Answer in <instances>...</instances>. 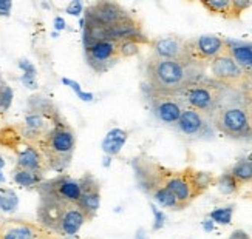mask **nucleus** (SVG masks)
<instances>
[{
  "instance_id": "7c9ffc66",
  "label": "nucleus",
  "mask_w": 252,
  "mask_h": 239,
  "mask_svg": "<svg viewBox=\"0 0 252 239\" xmlns=\"http://www.w3.org/2000/svg\"><path fill=\"white\" fill-rule=\"evenodd\" d=\"M62 83L63 85H68L70 88L78 94V97L79 99H82L84 102H92L93 101V94L92 93H85V91H82L81 90V85L78 83V82H74V80H71V79H62Z\"/></svg>"
},
{
  "instance_id": "39448f33",
  "label": "nucleus",
  "mask_w": 252,
  "mask_h": 239,
  "mask_svg": "<svg viewBox=\"0 0 252 239\" xmlns=\"http://www.w3.org/2000/svg\"><path fill=\"white\" fill-rule=\"evenodd\" d=\"M0 147L13 151L16 155V167L19 168L34 171L43 176L50 171L39 148L22 137L16 125H5L0 130Z\"/></svg>"
},
{
  "instance_id": "9d476101",
  "label": "nucleus",
  "mask_w": 252,
  "mask_h": 239,
  "mask_svg": "<svg viewBox=\"0 0 252 239\" xmlns=\"http://www.w3.org/2000/svg\"><path fill=\"white\" fill-rule=\"evenodd\" d=\"M85 50V60L97 74L107 73L121 60L119 54V42L112 39H104L90 45Z\"/></svg>"
},
{
  "instance_id": "4be33fe9",
  "label": "nucleus",
  "mask_w": 252,
  "mask_h": 239,
  "mask_svg": "<svg viewBox=\"0 0 252 239\" xmlns=\"http://www.w3.org/2000/svg\"><path fill=\"white\" fill-rule=\"evenodd\" d=\"M128 139V132L123 128H113L107 133V136L102 140V150L107 156H116L124 147V144Z\"/></svg>"
},
{
  "instance_id": "a18cd8bd",
  "label": "nucleus",
  "mask_w": 252,
  "mask_h": 239,
  "mask_svg": "<svg viewBox=\"0 0 252 239\" xmlns=\"http://www.w3.org/2000/svg\"><path fill=\"white\" fill-rule=\"evenodd\" d=\"M0 78H2V74H0Z\"/></svg>"
},
{
  "instance_id": "a878e982",
  "label": "nucleus",
  "mask_w": 252,
  "mask_h": 239,
  "mask_svg": "<svg viewBox=\"0 0 252 239\" xmlns=\"http://www.w3.org/2000/svg\"><path fill=\"white\" fill-rule=\"evenodd\" d=\"M19 207V198L14 190L0 188V210L5 213H13Z\"/></svg>"
},
{
  "instance_id": "5701e85b",
  "label": "nucleus",
  "mask_w": 252,
  "mask_h": 239,
  "mask_svg": "<svg viewBox=\"0 0 252 239\" xmlns=\"http://www.w3.org/2000/svg\"><path fill=\"white\" fill-rule=\"evenodd\" d=\"M229 173L240 182L242 188L248 184H252V158H243L238 159L235 164L232 165V168L229 170Z\"/></svg>"
},
{
  "instance_id": "b1692460",
  "label": "nucleus",
  "mask_w": 252,
  "mask_h": 239,
  "mask_svg": "<svg viewBox=\"0 0 252 239\" xmlns=\"http://www.w3.org/2000/svg\"><path fill=\"white\" fill-rule=\"evenodd\" d=\"M43 175H39V173L34 171H28L24 168H19L16 167L13 170V179L17 186L24 187V188H37L39 184L43 182Z\"/></svg>"
},
{
  "instance_id": "dca6fc26",
  "label": "nucleus",
  "mask_w": 252,
  "mask_h": 239,
  "mask_svg": "<svg viewBox=\"0 0 252 239\" xmlns=\"http://www.w3.org/2000/svg\"><path fill=\"white\" fill-rule=\"evenodd\" d=\"M81 186H82V194H81V199H79L78 205L84 212V214L87 216V219L92 221L101 205L99 184H97V181L90 175V173H87L84 178H81Z\"/></svg>"
},
{
  "instance_id": "aec40b11",
  "label": "nucleus",
  "mask_w": 252,
  "mask_h": 239,
  "mask_svg": "<svg viewBox=\"0 0 252 239\" xmlns=\"http://www.w3.org/2000/svg\"><path fill=\"white\" fill-rule=\"evenodd\" d=\"M226 48L238 67L243 70L246 78L252 82V42L226 39Z\"/></svg>"
},
{
  "instance_id": "58836bf2",
  "label": "nucleus",
  "mask_w": 252,
  "mask_h": 239,
  "mask_svg": "<svg viewBox=\"0 0 252 239\" xmlns=\"http://www.w3.org/2000/svg\"><path fill=\"white\" fill-rule=\"evenodd\" d=\"M135 239H149V238L146 236V232H144V230H138Z\"/></svg>"
},
{
  "instance_id": "a19ab883",
  "label": "nucleus",
  "mask_w": 252,
  "mask_h": 239,
  "mask_svg": "<svg viewBox=\"0 0 252 239\" xmlns=\"http://www.w3.org/2000/svg\"><path fill=\"white\" fill-rule=\"evenodd\" d=\"M5 167V160H3V158L2 156H0V170H2Z\"/></svg>"
},
{
  "instance_id": "f257e3e1",
  "label": "nucleus",
  "mask_w": 252,
  "mask_h": 239,
  "mask_svg": "<svg viewBox=\"0 0 252 239\" xmlns=\"http://www.w3.org/2000/svg\"><path fill=\"white\" fill-rule=\"evenodd\" d=\"M215 132L237 140H252V82L221 85L220 97L211 116Z\"/></svg>"
},
{
  "instance_id": "7ed1b4c3",
  "label": "nucleus",
  "mask_w": 252,
  "mask_h": 239,
  "mask_svg": "<svg viewBox=\"0 0 252 239\" xmlns=\"http://www.w3.org/2000/svg\"><path fill=\"white\" fill-rule=\"evenodd\" d=\"M63 121L65 119L61 116L56 105L48 97L36 94L28 99V111L25 113L24 122L16 127L22 137L32 145H37Z\"/></svg>"
},
{
  "instance_id": "c03bdc74",
  "label": "nucleus",
  "mask_w": 252,
  "mask_h": 239,
  "mask_svg": "<svg viewBox=\"0 0 252 239\" xmlns=\"http://www.w3.org/2000/svg\"><path fill=\"white\" fill-rule=\"evenodd\" d=\"M249 198H251V199H252V194H251V196H249Z\"/></svg>"
},
{
  "instance_id": "ea45409f",
  "label": "nucleus",
  "mask_w": 252,
  "mask_h": 239,
  "mask_svg": "<svg viewBox=\"0 0 252 239\" xmlns=\"http://www.w3.org/2000/svg\"><path fill=\"white\" fill-rule=\"evenodd\" d=\"M108 165H110V156L105 158V162H104V167H108Z\"/></svg>"
},
{
  "instance_id": "2f4dec72",
  "label": "nucleus",
  "mask_w": 252,
  "mask_h": 239,
  "mask_svg": "<svg viewBox=\"0 0 252 239\" xmlns=\"http://www.w3.org/2000/svg\"><path fill=\"white\" fill-rule=\"evenodd\" d=\"M150 209H152V213H153V230H161L162 227H164V224H166V221H167V216H166V213L164 212H161L159 209H157V205L155 204H150Z\"/></svg>"
},
{
  "instance_id": "c756f323",
  "label": "nucleus",
  "mask_w": 252,
  "mask_h": 239,
  "mask_svg": "<svg viewBox=\"0 0 252 239\" xmlns=\"http://www.w3.org/2000/svg\"><path fill=\"white\" fill-rule=\"evenodd\" d=\"M141 45L130 40H123L119 42V54H121V59H128V57H135L139 54Z\"/></svg>"
},
{
  "instance_id": "79ce46f5",
  "label": "nucleus",
  "mask_w": 252,
  "mask_h": 239,
  "mask_svg": "<svg viewBox=\"0 0 252 239\" xmlns=\"http://www.w3.org/2000/svg\"><path fill=\"white\" fill-rule=\"evenodd\" d=\"M2 117H3V113H0V130H2L5 125H3V121H2Z\"/></svg>"
},
{
  "instance_id": "423d86ee",
  "label": "nucleus",
  "mask_w": 252,
  "mask_h": 239,
  "mask_svg": "<svg viewBox=\"0 0 252 239\" xmlns=\"http://www.w3.org/2000/svg\"><path fill=\"white\" fill-rule=\"evenodd\" d=\"M142 91H144L152 114L155 116L159 122L166 125H177L186 108V104L183 101L181 94L153 90L147 85H142Z\"/></svg>"
},
{
  "instance_id": "1a4fd4ad",
  "label": "nucleus",
  "mask_w": 252,
  "mask_h": 239,
  "mask_svg": "<svg viewBox=\"0 0 252 239\" xmlns=\"http://www.w3.org/2000/svg\"><path fill=\"white\" fill-rule=\"evenodd\" d=\"M36 190L40 199H59L74 204L79 202L82 194L81 179H73L65 173L50 181H43L42 184H39Z\"/></svg>"
},
{
  "instance_id": "f3484780",
  "label": "nucleus",
  "mask_w": 252,
  "mask_h": 239,
  "mask_svg": "<svg viewBox=\"0 0 252 239\" xmlns=\"http://www.w3.org/2000/svg\"><path fill=\"white\" fill-rule=\"evenodd\" d=\"M68 202L59 199H40L37 209V221L42 227H45L53 235H58L62 214Z\"/></svg>"
},
{
  "instance_id": "e433bc0d",
  "label": "nucleus",
  "mask_w": 252,
  "mask_h": 239,
  "mask_svg": "<svg viewBox=\"0 0 252 239\" xmlns=\"http://www.w3.org/2000/svg\"><path fill=\"white\" fill-rule=\"evenodd\" d=\"M201 225H203V230L204 232H207V233H211V232H214V229H215V224H214V221L212 219H204L203 222H201Z\"/></svg>"
},
{
  "instance_id": "72a5a7b5",
  "label": "nucleus",
  "mask_w": 252,
  "mask_h": 239,
  "mask_svg": "<svg viewBox=\"0 0 252 239\" xmlns=\"http://www.w3.org/2000/svg\"><path fill=\"white\" fill-rule=\"evenodd\" d=\"M67 13L70 16H81L82 14V3L79 2V0H74V2H71L68 6H67Z\"/></svg>"
},
{
  "instance_id": "9b49d317",
  "label": "nucleus",
  "mask_w": 252,
  "mask_h": 239,
  "mask_svg": "<svg viewBox=\"0 0 252 239\" xmlns=\"http://www.w3.org/2000/svg\"><path fill=\"white\" fill-rule=\"evenodd\" d=\"M186 50L189 57L198 63L209 65L226 51V39L215 34H204L195 39H186Z\"/></svg>"
},
{
  "instance_id": "c85d7f7f",
  "label": "nucleus",
  "mask_w": 252,
  "mask_h": 239,
  "mask_svg": "<svg viewBox=\"0 0 252 239\" xmlns=\"http://www.w3.org/2000/svg\"><path fill=\"white\" fill-rule=\"evenodd\" d=\"M13 88L3 80V78H0V113H5L9 110L11 104H13Z\"/></svg>"
},
{
  "instance_id": "4468645a",
  "label": "nucleus",
  "mask_w": 252,
  "mask_h": 239,
  "mask_svg": "<svg viewBox=\"0 0 252 239\" xmlns=\"http://www.w3.org/2000/svg\"><path fill=\"white\" fill-rule=\"evenodd\" d=\"M128 14H130L126 8H123L119 3L108 2V0H101V2H96V3L90 5L89 8H85L84 20L87 24L108 28V27L115 25L116 22L127 17Z\"/></svg>"
},
{
  "instance_id": "393cba45",
  "label": "nucleus",
  "mask_w": 252,
  "mask_h": 239,
  "mask_svg": "<svg viewBox=\"0 0 252 239\" xmlns=\"http://www.w3.org/2000/svg\"><path fill=\"white\" fill-rule=\"evenodd\" d=\"M215 186L218 187L223 194H238L242 191V186H240V182L231 175L229 171L223 173V175L217 176V182Z\"/></svg>"
},
{
  "instance_id": "cd10ccee",
  "label": "nucleus",
  "mask_w": 252,
  "mask_h": 239,
  "mask_svg": "<svg viewBox=\"0 0 252 239\" xmlns=\"http://www.w3.org/2000/svg\"><path fill=\"white\" fill-rule=\"evenodd\" d=\"M232 216H234V205H227V207H220V209L212 210L209 213V219H212L214 224L229 225L232 222Z\"/></svg>"
},
{
  "instance_id": "6ab92c4d",
  "label": "nucleus",
  "mask_w": 252,
  "mask_h": 239,
  "mask_svg": "<svg viewBox=\"0 0 252 239\" xmlns=\"http://www.w3.org/2000/svg\"><path fill=\"white\" fill-rule=\"evenodd\" d=\"M85 222H89V219H87V216L84 214L79 205L74 202H68L67 207H65L63 214H62L58 235L65 236V238L78 235Z\"/></svg>"
},
{
  "instance_id": "6e6552de",
  "label": "nucleus",
  "mask_w": 252,
  "mask_h": 239,
  "mask_svg": "<svg viewBox=\"0 0 252 239\" xmlns=\"http://www.w3.org/2000/svg\"><path fill=\"white\" fill-rule=\"evenodd\" d=\"M221 91V85L215 82L214 79H201L198 82L192 83L189 88H186L181 93V97L186 104V108H190V110L198 111L204 116L211 119L218 97H220Z\"/></svg>"
},
{
  "instance_id": "473e14b6",
  "label": "nucleus",
  "mask_w": 252,
  "mask_h": 239,
  "mask_svg": "<svg viewBox=\"0 0 252 239\" xmlns=\"http://www.w3.org/2000/svg\"><path fill=\"white\" fill-rule=\"evenodd\" d=\"M19 68L24 71V74H28V76H32V78H36L37 76V71H36V67L32 65V62L27 60V59H20L19 60Z\"/></svg>"
},
{
  "instance_id": "f03ea898",
  "label": "nucleus",
  "mask_w": 252,
  "mask_h": 239,
  "mask_svg": "<svg viewBox=\"0 0 252 239\" xmlns=\"http://www.w3.org/2000/svg\"><path fill=\"white\" fill-rule=\"evenodd\" d=\"M206 65L190 59H162L152 53L146 63V83L153 90L181 94L195 82L206 78Z\"/></svg>"
},
{
  "instance_id": "4c0bfd02",
  "label": "nucleus",
  "mask_w": 252,
  "mask_h": 239,
  "mask_svg": "<svg viewBox=\"0 0 252 239\" xmlns=\"http://www.w3.org/2000/svg\"><path fill=\"white\" fill-rule=\"evenodd\" d=\"M227 239H251L249 235L243 230H235L231 236H229Z\"/></svg>"
},
{
  "instance_id": "412c9836",
  "label": "nucleus",
  "mask_w": 252,
  "mask_h": 239,
  "mask_svg": "<svg viewBox=\"0 0 252 239\" xmlns=\"http://www.w3.org/2000/svg\"><path fill=\"white\" fill-rule=\"evenodd\" d=\"M200 5L212 16L223 17L226 20H240L242 17L235 11L232 0H201Z\"/></svg>"
},
{
  "instance_id": "a211bd4d",
  "label": "nucleus",
  "mask_w": 252,
  "mask_h": 239,
  "mask_svg": "<svg viewBox=\"0 0 252 239\" xmlns=\"http://www.w3.org/2000/svg\"><path fill=\"white\" fill-rule=\"evenodd\" d=\"M150 47L153 50V54L162 59H172V60L190 59L188 50H186V39H181L178 36H164L152 40Z\"/></svg>"
},
{
  "instance_id": "37998d69",
  "label": "nucleus",
  "mask_w": 252,
  "mask_h": 239,
  "mask_svg": "<svg viewBox=\"0 0 252 239\" xmlns=\"http://www.w3.org/2000/svg\"><path fill=\"white\" fill-rule=\"evenodd\" d=\"M3 182H5V176H3L2 170H0V184H3Z\"/></svg>"
},
{
  "instance_id": "f704fd0d",
  "label": "nucleus",
  "mask_w": 252,
  "mask_h": 239,
  "mask_svg": "<svg viewBox=\"0 0 252 239\" xmlns=\"http://www.w3.org/2000/svg\"><path fill=\"white\" fill-rule=\"evenodd\" d=\"M20 82L24 83L27 88L30 90H36L37 88V82H36V78H32V76H28V74H24L20 78Z\"/></svg>"
},
{
  "instance_id": "2eb2a0df",
  "label": "nucleus",
  "mask_w": 252,
  "mask_h": 239,
  "mask_svg": "<svg viewBox=\"0 0 252 239\" xmlns=\"http://www.w3.org/2000/svg\"><path fill=\"white\" fill-rule=\"evenodd\" d=\"M177 127L183 134L193 139H209L214 136L215 132L209 117L195 110H190V108H184L180 121L177 122Z\"/></svg>"
},
{
  "instance_id": "20e7f679",
  "label": "nucleus",
  "mask_w": 252,
  "mask_h": 239,
  "mask_svg": "<svg viewBox=\"0 0 252 239\" xmlns=\"http://www.w3.org/2000/svg\"><path fill=\"white\" fill-rule=\"evenodd\" d=\"M36 147L45 159L48 170L58 171L62 175L68 168L76 148V136L73 128L70 124H67V121H63Z\"/></svg>"
},
{
  "instance_id": "f8f14e48",
  "label": "nucleus",
  "mask_w": 252,
  "mask_h": 239,
  "mask_svg": "<svg viewBox=\"0 0 252 239\" xmlns=\"http://www.w3.org/2000/svg\"><path fill=\"white\" fill-rule=\"evenodd\" d=\"M209 68L212 73V79L224 86H235L248 82L249 79L243 70L238 67V63L234 60V57L229 54L227 48L224 53H221L217 59H214L209 63Z\"/></svg>"
},
{
  "instance_id": "0eeeda50",
  "label": "nucleus",
  "mask_w": 252,
  "mask_h": 239,
  "mask_svg": "<svg viewBox=\"0 0 252 239\" xmlns=\"http://www.w3.org/2000/svg\"><path fill=\"white\" fill-rule=\"evenodd\" d=\"M193 167H186L184 170H170L162 164L159 168L164 187L178 201L181 210L190 205L198 196H201L193 182Z\"/></svg>"
},
{
  "instance_id": "ddd939ff",
  "label": "nucleus",
  "mask_w": 252,
  "mask_h": 239,
  "mask_svg": "<svg viewBox=\"0 0 252 239\" xmlns=\"http://www.w3.org/2000/svg\"><path fill=\"white\" fill-rule=\"evenodd\" d=\"M0 239H58L39 222L6 219L0 222Z\"/></svg>"
},
{
  "instance_id": "bb28decb",
  "label": "nucleus",
  "mask_w": 252,
  "mask_h": 239,
  "mask_svg": "<svg viewBox=\"0 0 252 239\" xmlns=\"http://www.w3.org/2000/svg\"><path fill=\"white\" fill-rule=\"evenodd\" d=\"M193 182H195L196 190L200 191V194H203V193H206V190H209L212 186H215L217 176L212 175V173H209V171L193 170Z\"/></svg>"
},
{
  "instance_id": "c9c22d12",
  "label": "nucleus",
  "mask_w": 252,
  "mask_h": 239,
  "mask_svg": "<svg viewBox=\"0 0 252 239\" xmlns=\"http://www.w3.org/2000/svg\"><path fill=\"white\" fill-rule=\"evenodd\" d=\"M65 28H67V24H65V20L61 16L54 17V29H58V32H59V31H62Z\"/></svg>"
}]
</instances>
